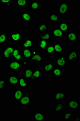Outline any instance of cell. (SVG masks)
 <instances>
[{
  "instance_id": "1",
  "label": "cell",
  "mask_w": 80,
  "mask_h": 121,
  "mask_svg": "<svg viewBox=\"0 0 80 121\" xmlns=\"http://www.w3.org/2000/svg\"><path fill=\"white\" fill-rule=\"evenodd\" d=\"M27 65L26 61L24 60V59L23 62H21V60L18 61L11 59L7 63V68H8L9 71L13 72H19L22 67H23L24 68H27Z\"/></svg>"
},
{
  "instance_id": "2",
  "label": "cell",
  "mask_w": 80,
  "mask_h": 121,
  "mask_svg": "<svg viewBox=\"0 0 80 121\" xmlns=\"http://www.w3.org/2000/svg\"><path fill=\"white\" fill-rule=\"evenodd\" d=\"M24 33L21 32L19 29L14 28L9 30V36L10 41L11 42L19 43L24 37Z\"/></svg>"
},
{
  "instance_id": "3",
  "label": "cell",
  "mask_w": 80,
  "mask_h": 121,
  "mask_svg": "<svg viewBox=\"0 0 80 121\" xmlns=\"http://www.w3.org/2000/svg\"><path fill=\"white\" fill-rule=\"evenodd\" d=\"M29 61L33 65H37L41 63L44 61V55L42 54L39 53L36 51H33L32 56L29 59Z\"/></svg>"
},
{
  "instance_id": "4",
  "label": "cell",
  "mask_w": 80,
  "mask_h": 121,
  "mask_svg": "<svg viewBox=\"0 0 80 121\" xmlns=\"http://www.w3.org/2000/svg\"><path fill=\"white\" fill-rule=\"evenodd\" d=\"M57 10L59 13L62 16H64L66 14L69 12V4L65 2L59 3L57 7Z\"/></svg>"
},
{
  "instance_id": "5",
  "label": "cell",
  "mask_w": 80,
  "mask_h": 121,
  "mask_svg": "<svg viewBox=\"0 0 80 121\" xmlns=\"http://www.w3.org/2000/svg\"><path fill=\"white\" fill-rule=\"evenodd\" d=\"M68 60L64 55H62L59 57L55 58V66L58 68H65L66 65H68Z\"/></svg>"
},
{
  "instance_id": "6",
  "label": "cell",
  "mask_w": 80,
  "mask_h": 121,
  "mask_svg": "<svg viewBox=\"0 0 80 121\" xmlns=\"http://www.w3.org/2000/svg\"><path fill=\"white\" fill-rule=\"evenodd\" d=\"M31 102L32 100L30 94L27 93L26 92L24 94L19 103L20 107H29Z\"/></svg>"
},
{
  "instance_id": "7",
  "label": "cell",
  "mask_w": 80,
  "mask_h": 121,
  "mask_svg": "<svg viewBox=\"0 0 80 121\" xmlns=\"http://www.w3.org/2000/svg\"><path fill=\"white\" fill-rule=\"evenodd\" d=\"M16 47L14 45L6 46L2 53V57L4 58H10L13 50Z\"/></svg>"
},
{
  "instance_id": "8",
  "label": "cell",
  "mask_w": 80,
  "mask_h": 121,
  "mask_svg": "<svg viewBox=\"0 0 80 121\" xmlns=\"http://www.w3.org/2000/svg\"><path fill=\"white\" fill-rule=\"evenodd\" d=\"M42 77V70L40 68H36L33 72L31 78V81L36 82L40 81Z\"/></svg>"
},
{
  "instance_id": "9",
  "label": "cell",
  "mask_w": 80,
  "mask_h": 121,
  "mask_svg": "<svg viewBox=\"0 0 80 121\" xmlns=\"http://www.w3.org/2000/svg\"><path fill=\"white\" fill-rule=\"evenodd\" d=\"M10 58L11 59H13L18 61H20L24 59L21 51L20 49L17 48V47L14 49Z\"/></svg>"
},
{
  "instance_id": "10",
  "label": "cell",
  "mask_w": 80,
  "mask_h": 121,
  "mask_svg": "<svg viewBox=\"0 0 80 121\" xmlns=\"http://www.w3.org/2000/svg\"><path fill=\"white\" fill-rule=\"evenodd\" d=\"M52 38L60 39L64 36L65 33L62 32L57 26H54L51 32Z\"/></svg>"
},
{
  "instance_id": "11",
  "label": "cell",
  "mask_w": 80,
  "mask_h": 121,
  "mask_svg": "<svg viewBox=\"0 0 80 121\" xmlns=\"http://www.w3.org/2000/svg\"><path fill=\"white\" fill-rule=\"evenodd\" d=\"M20 19L23 23H32L33 20V15L31 13L24 12L20 14Z\"/></svg>"
},
{
  "instance_id": "12",
  "label": "cell",
  "mask_w": 80,
  "mask_h": 121,
  "mask_svg": "<svg viewBox=\"0 0 80 121\" xmlns=\"http://www.w3.org/2000/svg\"><path fill=\"white\" fill-rule=\"evenodd\" d=\"M7 82L10 85V86L12 87H16L18 84L19 78L18 75L16 74H12L7 78Z\"/></svg>"
},
{
  "instance_id": "13",
  "label": "cell",
  "mask_w": 80,
  "mask_h": 121,
  "mask_svg": "<svg viewBox=\"0 0 80 121\" xmlns=\"http://www.w3.org/2000/svg\"><path fill=\"white\" fill-rule=\"evenodd\" d=\"M67 37L68 42H77L78 40V33L74 29H71L67 32Z\"/></svg>"
},
{
  "instance_id": "14",
  "label": "cell",
  "mask_w": 80,
  "mask_h": 121,
  "mask_svg": "<svg viewBox=\"0 0 80 121\" xmlns=\"http://www.w3.org/2000/svg\"><path fill=\"white\" fill-rule=\"evenodd\" d=\"M36 44V42L32 39H24L22 41V46L23 48L27 49L33 48L34 46Z\"/></svg>"
},
{
  "instance_id": "15",
  "label": "cell",
  "mask_w": 80,
  "mask_h": 121,
  "mask_svg": "<svg viewBox=\"0 0 80 121\" xmlns=\"http://www.w3.org/2000/svg\"><path fill=\"white\" fill-rule=\"evenodd\" d=\"M26 92L25 91H24L21 89H15L13 91L12 94V97L14 100H16L17 102H19L21 98L24 95V94Z\"/></svg>"
},
{
  "instance_id": "16",
  "label": "cell",
  "mask_w": 80,
  "mask_h": 121,
  "mask_svg": "<svg viewBox=\"0 0 80 121\" xmlns=\"http://www.w3.org/2000/svg\"><path fill=\"white\" fill-rule=\"evenodd\" d=\"M68 109L70 110H79L80 108V102L79 100H70L68 101Z\"/></svg>"
},
{
  "instance_id": "17",
  "label": "cell",
  "mask_w": 80,
  "mask_h": 121,
  "mask_svg": "<svg viewBox=\"0 0 80 121\" xmlns=\"http://www.w3.org/2000/svg\"><path fill=\"white\" fill-rule=\"evenodd\" d=\"M50 43L49 40L38 39L37 42L38 48L39 50L45 52Z\"/></svg>"
},
{
  "instance_id": "18",
  "label": "cell",
  "mask_w": 80,
  "mask_h": 121,
  "mask_svg": "<svg viewBox=\"0 0 80 121\" xmlns=\"http://www.w3.org/2000/svg\"><path fill=\"white\" fill-rule=\"evenodd\" d=\"M32 68H24L22 72V77L29 81L31 82V78L33 72Z\"/></svg>"
},
{
  "instance_id": "19",
  "label": "cell",
  "mask_w": 80,
  "mask_h": 121,
  "mask_svg": "<svg viewBox=\"0 0 80 121\" xmlns=\"http://www.w3.org/2000/svg\"><path fill=\"white\" fill-rule=\"evenodd\" d=\"M54 46L56 55H60L65 51V47L60 42H56Z\"/></svg>"
},
{
  "instance_id": "20",
  "label": "cell",
  "mask_w": 80,
  "mask_h": 121,
  "mask_svg": "<svg viewBox=\"0 0 80 121\" xmlns=\"http://www.w3.org/2000/svg\"><path fill=\"white\" fill-rule=\"evenodd\" d=\"M33 120L35 121H44L46 120V115L42 112H36L32 115Z\"/></svg>"
},
{
  "instance_id": "21",
  "label": "cell",
  "mask_w": 80,
  "mask_h": 121,
  "mask_svg": "<svg viewBox=\"0 0 80 121\" xmlns=\"http://www.w3.org/2000/svg\"><path fill=\"white\" fill-rule=\"evenodd\" d=\"M66 97V93L63 90H57L54 93V100H63Z\"/></svg>"
},
{
  "instance_id": "22",
  "label": "cell",
  "mask_w": 80,
  "mask_h": 121,
  "mask_svg": "<svg viewBox=\"0 0 80 121\" xmlns=\"http://www.w3.org/2000/svg\"><path fill=\"white\" fill-rule=\"evenodd\" d=\"M46 54L48 56V58L50 59H53L55 57L56 54L54 51V44L50 43L47 49L46 50Z\"/></svg>"
},
{
  "instance_id": "23",
  "label": "cell",
  "mask_w": 80,
  "mask_h": 121,
  "mask_svg": "<svg viewBox=\"0 0 80 121\" xmlns=\"http://www.w3.org/2000/svg\"><path fill=\"white\" fill-rule=\"evenodd\" d=\"M48 31H49L48 23L45 22H41L39 23L38 26V33H41Z\"/></svg>"
},
{
  "instance_id": "24",
  "label": "cell",
  "mask_w": 80,
  "mask_h": 121,
  "mask_svg": "<svg viewBox=\"0 0 80 121\" xmlns=\"http://www.w3.org/2000/svg\"><path fill=\"white\" fill-rule=\"evenodd\" d=\"M52 71V76L54 78L58 79L62 77V68L58 67H54Z\"/></svg>"
},
{
  "instance_id": "25",
  "label": "cell",
  "mask_w": 80,
  "mask_h": 121,
  "mask_svg": "<svg viewBox=\"0 0 80 121\" xmlns=\"http://www.w3.org/2000/svg\"><path fill=\"white\" fill-rule=\"evenodd\" d=\"M31 82L28 81L23 77L19 78L18 85L20 88H25L29 87L30 84Z\"/></svg>"
},
{
  "instance_id": "26",
  "label": "cell",
  "mask_w": 80,
  "mask_h": 121,
  "mask_svg": "<svg viewBox=\"0 0 80 121\" xmlns=\"http://www.w3.org/2000/svg\"><path fill=\"white\" fill-rule=\"evenodd\" d=\"M78 52L75 51H71L68 52V61H73L78 59Z\"/></svg>"
},
{
  "instance_id": "27",
  "label": "cell",
  "mask_w": 80,
  "mask_h": 121,
  "mask_svg": "<svg viewBox=\"0 0 80 121\" xmlns=\"http://www.w3.org/2000/svg\"><path fill=\"white\" fill-rule=\"evenodd\" d=\"M49 22L50 23H57L59 22L60 17L58 13H51L49 14Z\"/></svg>"
},
{
  "instance_id": "28",
  "label": "cell",
  "mask_w": 80,
  "mask_h": 121,
  "mask_svg": "<svg viewBox=\"0 0 80 121\" xmlns=\"http://www.w3.org/2000/svg\"><path fill=\"white\" fill-rule=\"evenodd\" d=\"M58 27L64 33L67 32L69 30V23L68 22H59Z\"/></svg>"
},
{
  "instance_id": "29",
  "label": "cell",
  "mask_w": 80,
  "mask_h": 121,
  "mask_svg": "<svg viewBox=\"0 0 80 121\" xmlns=\"http://www.w3.org/2000/svg\"><path fill=\"white\" fill-rule=\"evenodd\" d=\"M65 109V104L64 103H56L54 109V113H60Z\"/></svg>"
},
{
  "instance_id": "30",
  "label": "cell",
  "mask_w": 80,
  "mask_h": 121,
  "mask_svg": "<svg viewBox=\"0 0 80 121\" xmlns=\"http://www.w3.org/2000/svg\"><path fill=\"white\" fill-rule=\"evenodd\" d=\"M55 67V65L53 61H49L48 63L44 64L42 66L43 71L45 72L52 71Z\"/></svg>"
},
{
  "instance_id": "31",
  "label": "cell",
  "mask_w": 80,
  "mask_h": 121,
  "mask_svg": "<svg viewBox=\"0 0 80 121\" xmlns=\"http://www.w3.org/2000/svg\"><path fill=\"white\" fill-rule=\"evenodd\" d=\"M21 52L24 59H30L32 55L33 51L31 49L23 48Z\"/></svg>"
},
{
  "instance_id": "32",
  "label": "cell",
  "mask_w": 80,
  "mask_h": 121,
  "mask_svg": "<svg viewBox=\"0 0 80 121\" xmlns=\"http://www.w3.org/2000/svg\"><path fill=\"white\" fill-rule=\"evenodd\" d=\"M39 2H40L38 0H32L29 5V9L33 11H36L39 9L40 7Z\"/></svg>"
},
{
  "instance_id": "33",
  "label": "cell",
  "mask_w": 80,
  "mask_h": 121,
  "mask_svg": "<svg viewBox=\"0 0 80 121\" xmlns=\"http://www.w3.org/2000/svg\"><path fill=\"white\" fill-rule=\"evenodd\" d=\"M39 39L50 41V40L52 39L51 33L49 31L39 33Z\"/></svg>"
},
{
  "instance_id": "34",
  "label": "cell",
  "mask_w": 80,
  "mask_h": 121,
  "mask_svg": "<svg viewBox=\"0 0 80 121\" xmlns=\"http://www.w3.org/2000/svg\"><path fill=\"white\" fill-rule=\"evenodd\" d=\"M8 37L7 32H0V45H3L7 42Z\"/></svg>"
},
{
  "instance_id": "35",
  "label": "cell",
  "mask_w": 80,
  "mask_h": 121,
  "mask_svg": "<svg viewBox=\"0 0 80 121\" xmlns=\"http://www.w3.org/2000/svg\"><path fill=\"white\" fill-rule=\"evenodd\" d=\"M16 4L17 7L26 8L28 6V3L26 0H16Z\"/></svg>"
},
{
  "instance_id": "36",
  "label": "cell",
  "mask_w": 80,
  "mask_h": 121,
  "mask_svg": "<svg viewBox=\"0 0 80 121\" xmlns=\"http://www.w3.org/2000/svg\"><path fill=\"white\" fill-rule=\"evenodd\" d=\"M7 80L0 78V91H4L7 86Z\"/></svg>"
},
{
  "instance_id": "37",
  "label": "cell",
  "mask_w": 80,
  "mask_h": 121,
  "mask_svg": "<svg viewBox=\"0 0 80 121\" xmlns=\"http://www.w3.org/2000/svg\"><path fill=\"white\" fill-rule=\"evenodd\" d=\"M72 113L71 112H65L64 113V120L65 121H69L72 117Z\"/></svg>"
},
{
  "instance_id": "38",
  "label": "cell",
  "mask_w": 80,
  "mask_h": 121,
  "mask_svg": "<svg viewBox=\"0 0 80 121\" xmlns=\"http://www.w3.org/2000/svg\"><path fill=\"white\" fill-rule=\"evenodd\" d=\"M11 0H0V3L2 4H5L6 7H10L11 4Z\"/></svg>"
},
{
  "instance_id": "39",
  "label": "cell",
  "mask_w": 80,
  "mask_h": 121,
  "mask_svg": "<svg viewBox=\"0 0 80 121\" xmlns=\"http://www.w3.org/2000/svg\"><path fill=\"white\" fill-rule=\"evenodd\" d=\"M74 121H80V116H76L74 118Z\"/></svg>"
},
{
  "instance_id": "40",
  "label": "cell",
  "mask_w": 80,
  "mask_h": 121,
  "mask_svg": "<svg viewBox=\"0 0 80 121\" xmlns=\"http://www.w3.org/2000/svg\"><path fill=\"white\" fill-rule=\"evenodd\" d=\"M1 70V69H0V70Z\"/></svg>"
}]
</instances>
